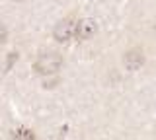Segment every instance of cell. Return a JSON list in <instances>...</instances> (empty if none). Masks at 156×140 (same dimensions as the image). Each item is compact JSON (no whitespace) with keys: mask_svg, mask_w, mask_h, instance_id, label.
I'll use <instances>...</instances> for the list:
<instances>
[{"mask_svg":"<svg viewBox=\"0 0 156 140\" xmlns=\"http://www.w3.org/2000/svg\"><path fill=\"white\" fill-rule=\"evenodd\" d=\"M62 66V56L57 51H43L37 55L35 62H33V70L41 76H53L61 70Z\"/></svg>","mask_w":156,"mask_h":140,"instance_id":"cell-1","label":"cell"},{"mask_svg":"<svg viewBox=\"0 0 156 140\" xmlns=\"http://www.w3.org/2000/svg\"><path fill=\"white\" fill-rule=\"evenodd\" d=\"M76 27H78V20H74V18H65V20H61L55 26L53 37H55L58 43H66V41H70L72 37H76Z\"/></svg>","mask_w":156,"mask_h":140,"instance_id":"cell-2","label":"cell"},{"mask_svg":"<svg viewBox=\"0 0 156 140\" xmlns=\"http://www.w3.org/2000/svg\"><path fill=\"white\" fill-rule=\"evenodd\" d=\"M123 64H125V68L129 70V72L140 70V66L144 64V53H143V49H131V51H127L125 56H123Z\"/></svg>","mask_w":156,"mask_h":140,"instance_id":"cell-3","label":"cell"},{"mask_svg":"<svg viewBox=\"0 0 156 140\" xmlns=\"http://www.w3.org/2000/svg\"><path fill=\"white\" fill-rule=\"evenodd\" d=\"M98 31V23L92 18H82L78 20V27H76V39L86 41L90 37H94V33Z\"/></svg>","mask_w":156,"mask_h":140,"instance_id":"cell-4","label":"cell"},{"mask_svg":"<svg viewBox=\"0 0 156 140\" xmlns=\"http://www.w3.org/2000/svg\"><path fill=\"white\" fill-rule=\"evenodd\" d=\"M12 140H35V136H33V132L27 130V128H18Z\"/></svg>","mask_w":156,"mask_h":140,"instance_id":"cell-5","label":"cell"},{"mask_svg":"<svg viewBox=\"0 0 156 140\" xmlns=\"http://www.w3.org/2000/svg\"><path fill=\"white\" fill-rule=\"evenodd\" d=\"M16 60H18V53H10V55H8V62H6V72L12 68V64Z\"/></svg>","mask_w":156,"mask_h":140,"instance_id":"cell-6","label":"cell"},{"mask_svg":"<svg viewBox=\"0 0 156 140\" xmlns=\"http://www.w3.org/2000/svg\"><path fill=\"white\" fill-rule=\"evenodd\" d=\"M154 29H156V26H154Z\"/></svg>","mask_w":156,"mask_h":140,"instance_id":"cell-7","label":"cell"}]
</instances>
